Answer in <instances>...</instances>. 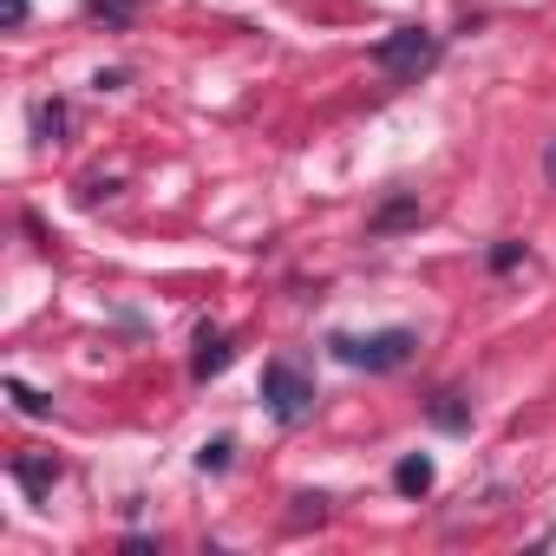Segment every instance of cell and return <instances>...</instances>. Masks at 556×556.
Segmentation results:
<instances>
[{
    "label": "cell",
    "mask_w": 556,
    "mask_h": 556,
    "mask_svg": "<svg viewBox=\"0 0 556 556\" xmlns=\"http://www.w3.org/2000/svg\"><path fill=\"white\" fill-rule=\"evenodd\" d=\"M328 354L341 367H367V374H393L419 354V334L413 328H380V334H328Z\"/></svg>",
    "instance_id": "obj_1"
},
{
    "label": "cell",
    "mask_w": 556,
    "mask_h": 556,
    "mask_svg": "<svg viewBox=\"0 0 556 556\" xmlns=\"http://www.w3.org/2000/svg\"><path fill=\"white\" fill-rule=\"evenodd\" d=\"M262 406L275 426H308L315 419V380L295 361H268L262 367Z\"/></svg>",
    "instance_id": "obj_2"
},
{
    "label": "cell",
    "mask_w": 556,
    "mask_h": 556,
    "mask_svg": "<svg viewBox=\"0 0 556 556\" xmlns=\"http://www.w3.org/2000/svg\"><path fill=\"white\" fill-rule=\"evenodd\" d=\"M432 60H439V34L432 27H393V34L374 40V66L387 79H419Z\"/></svg>",
    "instance_id": "obj_3"
},
{
    "label": "cell",
    "mask_w": 556,
    "mask_h": 556,
    "mask_svg": "<svg viewBox=\"0 0 556 556\" xmlns=\"http://www.w3.org/2000/svg\"><path fill=\"white\" fill-rule=\"evenodd\" d=\"M229 361H236V341H229L223 328L203 321V328H197V354H190V380H216Z\"/></svg>",
    "instance_id": "obj_4"
},
{
    "label": "cell",
    "mask_w": 556,
    "mask_h": 556,
    "mask_svg": "<svg viewBox=\"0 0 556 556\" xmlns=\"http://www.w3.org/2000/svg\"><path fill=\"white\" fill-rule=\"evenodd\" d=\"M413 223H419V197L400 190V197H387V203L367 216V236H393V229H413Z\"/></svg>",
    "instance_id": "obj_5"
},
{
    "label": "cell",
    "mask_w": 556,
    "mask_h": 556,
    "mask_svg": "<svg viewBox=\"0 0 556 556\" xmlns=\"http://www.w3.org/2000/svg\"><path fill=\"white\" fill-rule=\"evenodd\" d=\"M426 419H432L439 432H471V406H465L458 387H439V393L426 400Z\"/></svg>",
    "instance_id": "obj_6"
},
{
    "label": "cell",
    "mask_w": 556,
    "mask_h": 556,
    "mask_svg": "<svg viewBox=\"0 0 556 556\" xmlns=\"http://www.w3.org/2000/svg\"><path fill=\"white\" fill-rule=\"evenodd\" d=\"M73 131V105L66 99H34V138L40 144H66Z\"/></svg>",
    "instance_id": "obj_7"
},
{
    "label": "cell",
    "mask_w": 556,
    "mask_h": 556,
    "mask_svg": "<svg viewBox=\"0 0 556 556\" xmlns=\"http://www.w3.org/2000/svg\"><path fill=\"white\" fill-rule=\"evenodd\" d=\"M432 478H439V471H432V458H426V452H406V458L393 465V491H400V497H426V491H432Z\"/></svg>",
    "instance_id": "obj_8"
},
{
    "label": "cell",
    "mask_w": 556,
    "mask_h": 556,
    "mask_svg": "<svg viewBox=\"0 0 556 556\" xmlns=\"http://www.w3.org/2000/svg\"><path fill=\"white\" fill-rule=\"evenodd\" d=\"M14 478H21L34 497H47V491L60 484V458H34V452H21V458H14Z\"/></svg>",
    "instance_id": "obj_9"
},
{
    "label": "cell",
    "mask_w": 556,
    "mask_h": 556,
    "mask_svg": "<svg viewBox=\"0 0 556 556\" xmlns=\"http://www.w3.org/2000/svg\"><path fill=\"white\" fill-rule=\"evenodd\" d=\"M86 14H92L99 27H131V21H138V0H86Z\"/></svg>",
    "instance_id": "obj_10"
},
{
    "label": "cell",
    "mask_w": 556,
    "mask_h": 556,
    "mask_svg": "<svg viewBox=\"0 0 556 556\" xmlns=\"http://www.w3.org/2000/svg\"><path fill=\"white\" fill-rule=\"evenodd\" d=\"M8 400H14L27 419H47V413H53V400H47V393H34L27 380H8Z\"/></svg>",
    "instance_id": "obj_11"
},
{
    "label": "cell",
    "mask_w": 556,
    "mask_h": 556,
    "mask_svg": "<svg viewBox=\"0 0 556 556\" xmlns=\"http://www.w3.org/2000/svg\"><path fill=\"white\" fill-rule=\"evenodd\" d=\"M523 255H530V249H523V242H517V236H504V242H497V249H491V275H510V268H517V262H523Z\"/></svg>",
    "instance_id": "obj_12"
},
{
    "label": "cell",
    "mask_w": 556,
    "mask_h": 556,
    "mask_svg": "<svg viewBox=\"0 0 556 556\" xmlns=\"http://www.w3.org/2000/svg\"><path fill=\"white\" fill-rule=\"evenodd\" d=\"M229 452H236L229 439H210V445L197 452V471H229Z\"/></svg>",
    "instance_id": "obj_13"
},
{
    "label": "cell",
    "mask_w": 556,
    "mask_h": 556,
    "mask_svg": "<svg viewBox=\"0 0 556 556\" xmlns=\"http://www.w3.org/2000/svg\"><path fill=\"white\" fill-rule=\"evenodd\" d=\"M308 517H315V523L328 517V497H321V491H302V497H295V523H308Z\"/></svg>",
    "instance_id": "obj_14"
},
{
    "label": "cell",
    "mask_w": 556,
    "mask_h": 556,
    "mask_svg": "<svg viewBox=\"0 0 556 556\" xmlns=\"http://www.w3.org/2000/svg\"><path fill=\"white\" fill-rule=\"evenodd\" d=\"M112 190H118L112 177H86V184H79V197H86V203H99V197H112Z\"/></svg>",
    "instance_id": "obj_15"
},
{
    "label": "cell",
    "mask_w": 556,
    "mask_h": 556,
    "mask_svg": "<svg viewBox=\"0 0 556 556\" xmlns=\"http://www.w3.org/2000/svg\"><path fill=\"white\" fill-rule=\"evenodd\" d=\"M27 21V0H0V27H21Z\"/></svg>",
    "instance_id": "obj_16"
},
{
    "label": "cell",
    "mask_w": 556,
    "mask_h": 556,
    "mask_svg": "<svg viewBox=\"0 0 556 556\" xmlns=\"http://www.w3.org/2000/svg\"><path fill=\"white\" fill-rule=\"evenodd\" d=\"M543 177L556 184V138H549V151H543Z\"/></svg>",
    "instance_id": "obj_17"
}]
</instances>
